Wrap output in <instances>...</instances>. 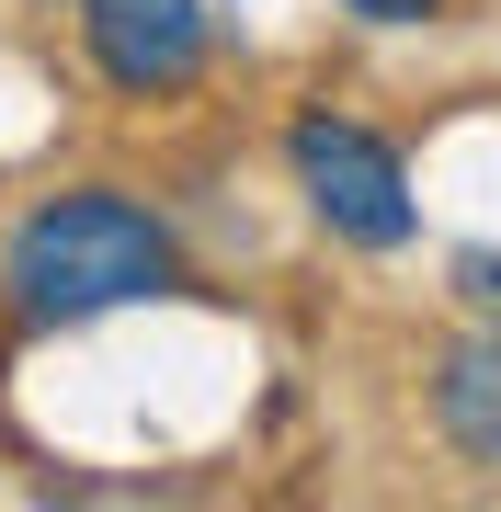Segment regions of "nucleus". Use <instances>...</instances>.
I'll return each instance as SVG.
<instances>
[{"label": "nucleus", "instance_id": "nucleus-1", "mask_svg": "<svg viewBox=\"0 0 501 512\" xmlns=\"http://www.w3.org/2000/svg\"><path fill=\"white\" fill-rule=\"evenodd\" d=\"M171 285H183V239L126 183L35 194L12 217V239H0V308L23 330H80V319H114V308H149Z\"/></svg>", "mask_w": 501, "mask_h": 512}, {"label": "nucleus", "instance_id": "nucleus-2", "mask_svg": "<svg viewBox=\"0 0 501 512\" xmlns=\"http://www.w3.org/2000/svg\"><path fill=\"white\" fill-rule=\"evenodd\" d=\"M285 171H297L308 217L342 239V251H410V228H422V194H410V160L376 126H353V114L308 103L297 126H285Z\"/></svg>", "mask_w": 501, "mask_h": 512}, {"label": "nucleus", "instance_id": "nucleus-3", "mask_svg": "<svg viewBox=\"0 0 501 512\" xmlns=\"http://www.w3.org/2000/svg\"><path fill=\"white\" fill-rule=\"evenodd\" d=\"M205 0H80V57L114 103H171L205 80Z\"/></svg>", "mask_w": 501, "mask_h": 512}, {"label": "nucleus", "instance_id": "nucleus-6", "mask_svg": "<svg viewBox=\"0 0 501 512\" xmlns=\"http://www.w3.org/2000/svg\"><path fill=\"white\" fill-rule=\"evenodd\" d=\"M342 12H365V23H445V0H342Z\"/></svg>", "mask_w": 501, "mask_h": 512}, {"label": "nucleus", "instance_id": "nucleus-7", "mask_svg": "<svg viewBox=\"0 0 501 512\" xmlns=\"http://www.w3.org/2000/svg\"><path fill=\"white\" fill-rule=\"evenodd\" d=\"M69 12H80V0H69Z\"/></svg>", "mask_w": 501, "mask_h": 512}, {"label": "nucleus", "instance_id": "nucleus-4", "mask_svg": "<svg viewBox=\"0 0 501 512\" xmlns=\"http://www.w3.org/2000/svg\"><path fill=\"white\" fill-rule=\"evenodd\" d=\"M433 421H445L479 467H501V342L445 353V376H433Z\"/></svg>", "mask_w": 501, "mask_h": 512}, {"label": "nucleus", "instance_id": "nucleus-5", "mask_svg": "<svg viewBox=\"0 0 501 512\" xmlns=\"http://www.w3.org/2000/svg\"><path fill=\"white\" fill-rule=\"evenodd\" d=\"M456 296H467V308L501 330V251H467V262H456Z\"/></svg>", "mask_w": 501, "mask_h": 512}]
</instances>
